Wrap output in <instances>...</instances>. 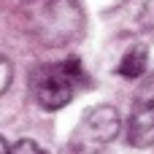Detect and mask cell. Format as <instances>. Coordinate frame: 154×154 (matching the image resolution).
I'll return each instance as SVG.
<instances>
[{
  "instance_id": "cell-4",
  "label": "cell",
  "mask_w": 154,
  "mask_h": 154,
  "mask_svg": "<svg viewBox=\"0 0 154 154\" xmlns=\"http://www.w3.org/2000/svg\"><path fill=\"white\" fill-rule=\"evenodd\" d=\"M127 143L135 149H149L154 146V95L143 97L127 122Z\"/></svg>"
},
{
  "instance_id": "cell-2",
  "label": "cell",
  "mask_w": 154,
  "mask_h": 154,
  "mask_svg": "<svg viewBox=\"0 0 154 154\" xmlns=\"http://www.w3.org/2000/svg\"><path fill=\"white\" fill-rule=\"evenodd\" d=\"M89 81V76L84 73L81 62L76 57L62 60V62H51V65H41L32 73V95L38 100L41 108L46 111H60L65 108L73 95Z\"/></svg>"
},
{
  "instance_id": "cell-7",
  "label": "cell",
  "mask_w": 154,
  "mask_h": 154,
  "mask_svg": "<svg viewBox=\"0 0 154 154\" xmlns=\"http://www.w3.org/2000/svg\"><path fill=\"white\" fill-rule=\"evenodd\" d=\"M11 79H14V65H11L8 57L0 54V95L11 87Z\"/></svg>"
},
{
  "instance_id": "cell-5",
  "label": "cell",
  "mask_w": 154,
  "mask_h": 154,
  "mask_svg": "<svg viewBox=\"0 0 154 154\" xmlns=\"http://www.w3.org/2000/svg\"><path fill=\"white\" fill-rule=\"evenodd\" d=\"M146 65H149L146 46H133V49L125 51V57H122V62H119L116 70H119L122 79H141L146 73Z\"/></svg>"
},
{
  "instance_id": "cell-8",
  "label": "cell",
  "mask_w": 154,
  "mask_h": 154,
  "mask_svg": "<svg viewBox=\"0 0 154 154\" xmlns=\"http://www.w3.org/2000/svg\"><path fill=\"white\" fill-rule=\"evenodd\" d=\"M0 154H8V143H5L3 138H0Z\"/></svg>"
},
{
  "instance_id": "cell-6",
  "label": "cell",
  "mask_w": 154,
  "mask_h": 154,
  "mask_svg": "<svg viewBox=\"0 0 154 154\" xmlns=\"http://www.w3.org/2000/svg\"><path fill=\"white\" fill-rule=\"evenodd\" d=\"M8 154H46V149H41L35 141H30V138H22V141H16L11 149H8Z\"/></svg>"
},
{
  "instance_id": "cell-1",
  "label": "cell",
  "mask_w": 154,
  "mask_h": 154,
  "mask_svg": "<svg viewBox=\"0 0 154 154\" xmlns=\"http://www.w3.org/2000/svg\"><path fill=\"white\" fill-rule=\"evenodd\" d=\"M22 24L41 46H68L84 32V14L76 0H30L22 8Z\"/></svg>"
},
{
  "instance_id": "cell-3",
  "label": "cell",
  "mask_w": 154,
  "mask_h": 154,
  "mask_svg": "<svg viewBox=\"0 0 154 154\" xmlns=\"http://www.w3.org/2000/svg\"><path fill=\"white\" fill-rule=\"evenodd\" d=\"M119 111L114 106H97L79 122V127L62 146V154H97L119 135Z\"/></svg>"
}]
</instances>
